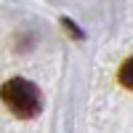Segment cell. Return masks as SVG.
I'll return each instance as SVG.
<instances>
[{"label": "cell", "mask_w": 133, "mask_h": 133, "mask_svg": "<svg viewBox=\"0 0 133 133\" xmlns=\"http://www.w3.org/2000/svg\"><path fill=\"white\" fill-rule=\"evenodd\" d=\"M120 83L133 91V59H128L123 66H120Z\"/></svg>", "instance_id": "7a4b0ae2"}, {"label": "cell", "mask_w": 133, "mask_h": 133, "mask_svg": "<svg viewBox=\"0 0 133 133\" xmlns=\"http://www.w3.org/2000/svg\"><path fill=\"white\" fill-rule=\"evenodd\" d=\"M0 98H3V104L8 107L11 115L16 117H35L40 109H43V96L37 91L35 83L24 80V77H14V80H8L3 88H0Z\"/></svg>", "instance_id": "6da1fadb"}]
</instances>
